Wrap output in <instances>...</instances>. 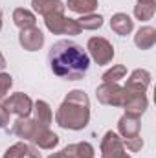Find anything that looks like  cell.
<instances>
[{
  "label": "cell",
  "instance_id": "3",
  "mask_svg": "<svg viewBox=\"0 0 156 158\" xmlns=\"http://www.w3.org/2000/svg\"><path fill=\"white\" fill-rule=\"evenodd\" d=\"M44 24L55 35H79L81 33V28H79L77 20L76 19H66L64 11L48 13L44 17Z\"/></svg>",
  "mask_w": 156,
  "mask_h": 158
},
{
  "label": "cell",
  "instance_id": "6",
  "mask_svg": "<svg viewBox=\"0 0 156 158\" xmlns=\"http://www.w3.org/2000/svg\"><path fill=\"white\" fill-rule=\"evenodd\" d=\"M97 101L103 105H110V107H121L123 105V96H125V88L119 86L117 83H103L97 86L96 90Z\"/></svg>",
  "mask_w": 156,
  "mask_h": 158
},
{
  "label": "cell",
  "instance_id": "2",
  "mask_svg": "<svg viewBox=\"0 0 156 158\" xmlns=\"http://www.w3.org/2000/svg\"><path fill=\"white\" fill-rule=\"evenodd\" d=\"M90 121V99L84 90H72L55 112V123L66 131H81Z\"/></svg>",
  "mask_w": 156,
  "mask_h": 158
},
{
  "label": "cell",
  "instance_id": "23",
  "mask_svg": "<svg viewBox=\"0 0 156 158\" xmlns=\"http://www.w3.org/2000/svg\"><path fill=\"white\" fill-rule=\"evenodd\" d=\"M26 149H28V143L18 142V143L11 145V147L4 153V158H22L24 156V153H26Z\"/></svg>",
  "mask_w": 156,
  "mask_h": 158
},
{
  "label": "cell",
  "instance_id": "13",
  "mask_svg": "<svg viewBox=\"0 0 156 158\" xmlns=\"http://www.w3.org/2000/svg\"><path fill=\"white\" fill-rule=\"evenodd\" d=\"M151 85V74L143 68H138L130 74V77L127 79L125 88L127 90H134V92H145Z\"/></svg>",
  "mask_w": 156,
  "mask_h": 158
},
{
  "label": "cell",
  "instance_id": "12",
  "mask_svg": "<svg viewBox=\"0 0 156 158\" xmlns=\"http://www.w3.org/2000/svg\"><path fill=\"white\" fill-rule=\"evenodd\" d=\"M110 30L119 35V37H127V35H130L132 33V30H134V20L127 15V13H116V15H112V19H110Z\"/></svg>",
  "mask_w": 156,
  "mask_h": 158
},
{
  "label": "cell",
  "instance_id": "10",
  "mask_svg": "<svg viewBox=\"0 0 156 158\" xmlns=\"http://www.w3.org/2000/svg\"><path fill=\"white\" fill-rule=\"evenodd\" d=\"M140 127H142L140 116H136V114L125 112V114L119 118V121H117V132L123 136V140H125V138L138 136V134H140Z\"/></svg>",
  "mask_w": 156,
  "mask_h": 158
},
{
  "label": "cell",
  "instance_id": "9",
  "mask_svg": "<svg viewBox=\"0 0 156 158\" xmlns=\"http://www.w3.org/2000/svg\"><path fill=\"white\" fill-rule=\"evenodd\" d=\"M18 42H20V46H22L24 50H28V52H37V50L42 48V44H44V35H42V31H40L37 26L24 28V30H20V33H18Z\"/></svg>",
  "mask_w": 156,
  "mask_h": 158
},
{
  "label": "cell",
  "instance_id": "30",
  "mask_svg": "<svg viewBox=\"0 0 156 158\" xmlns=\"http://www.w3.org/2000/svg\"><path fill=\"white\" fill-rule=\"evenodd\" d=\"M138 4H154V0H138Z\"/></svg>",
  "mask_w": 156,
  "mask_h": 158
},
{
  "label": "cell",
  "instance_id": "8",
  "mask_svg": "<svg viewBox=\"0 0 156 158\" xmlns=\"http://www.w3.org/2000/svg\"><path fill=\"white\" fill-rule=\"evenodd\" d=\"M121 107H125V112H129V114L142 116L147 110V107H149V99H147L145 92H134V90H127L125 88V96H123V105Z\"/></svg>",
  "mask_w": 156,
  "mask_h": 158
},
{
  "label": "cell",
  "instance_id": "18",
  "mask_svg": "<svg viewBox=\"0 0 156 158\" xmlns=\"http://www.w3.org/2000/svg\"><path fill=\"white\" fill-rule=\"evenodd\" d=\"M97 0H66V6L70 11L79 13V15H90L97 9Z\"/></svg>",
  "mask_w": 156,
  "mask_h": 158
},
{
  "label": "cell",
  "instance_id": "20",
  "mask_svg": "<svg viewBox=\"0 0 156 158\" xmlns=\"http://www.w3.org/2000/svg\"><path fill=\"white\" fill-rule=\"evenodd\" d=\"M77 24H79V28H81V31H83V30L94 31V30H99V28L103 26V17H101V15H94V13L83 15L81 19H77Z\"/></svg>",
  "mask_w": 156,
  "mask_h": 158
},
{
  "label": "cell",
  "instance_id": "16",
  "mask_svg": "<svg viewBox=\"0 0 156 158\" xmlns=\"http://www.w3.org/2000/svg\"><path fill=\"white\" fill-rule=\"evenodd\" d=\"M31 7L35 13H39L42 17L53 11H64V6L61 0H31Z\"/></svg>",
  "mask_w": 156,
  "mask_h": 158
},
{
  "label": "cell",
  "instance_id": "5",
  "mask_svg": "<svg viewBox=\"0 0 156 158\" xmlns=\"http://www.w3.org/2000/svg\"><path fill=\"white\" fill-rule=\"evenodd\" d=\"M101 158H132L127 155L123 140L114 131H107L101 138Z\"/></svg>",
  "mask_w": 156,
  "mask_h": 158
},
{
  "label": "cell",
  "instance_id": "27",
  "mask_svg": "<svg viewBox=\"0 0 156 158\" xmlns=\"http://www.w3.org/2000/svg\"><path fill=\"white\" fill-rule=\"evenodd\" d=\"M9 116H11V114H9V112L6 110V107L0 103V129H6V127L9 125Z\"/></svg>",
  "mask_w": 156,
  "mask_h": 158
},
{
  "label": "cell",
  "instance_id": "25",
  "mask_svg": "<svg viewBox=\"0 0 156 158\" xmlns=\"http://www.w3.org/2000/svg\"><path fill=\"white\" fill-rule=\"evenodd\" d=\"M11 86H13V77L6 72H0V101L6 98V94L9 92Z\"/></svg>",
  "mask_w": 156,
  "mask_h": 158
},
{
  "label": "cell",
  "instance_id": "26",
  "mask_svg": "<svg viewBox=\"0 0 156 158\" xmlns=\"http://www.w3.org/2000/svg\"><path fill=\"white\" fill-rule=\"evenodd\" d=\"M48 158H81L77 153V145L76 143H72V145H68V147H64L63 151H59V153H53L51 156Z\"/></svg>",
  "mask_w": 156,
  "mask_h": 158
},
{
  "label": "cell",
  "instance_id": "22",
  "mask_svg": "<svg viewBox=\"0 0 156 158\" xmlns=\"http://www.w3.org/2000/svg\"><path fill=\"white\" fill-rule=\"evenodd\" d=\"M156 4H138L134 6V17L138 20H151L154 17Z\"/></svg>",
  "mask_w": 156,
  "mask_h": 158
},
{
  "label": "cell",
  "instance_id": "29",
  "mask_svg": "<svg viewBox=\"0 0 156 158\" xmlns=\"http://www.w3.org/2000/svg\"><path fill=\"white\" fill-rule=\"evenodd\" d=\"M6 68V59H4V55H2V52H0V72Z\"/></svg>",
  "mask_w": 156,
  "mask_h": 158
},
{
  "label": "cell",
  "instance_id": "7",
  "mask_svg": "<svg viewBox=\"0 0 156 158\" xmlns=\"http://www.w3.org/2000/svg\"><path fill=\"white\" fill-rule=\"evenodd\" d=\"M2 105L6 107V110H7L9 114H15V116H18V118H28L30 112L33 110V101H31V98L26 96V94H22V92L11 94Z\"/></svg>",
  "mask_w": 156,
  "mask_h": 158
},
{
  "label": "cell",
  "instance_id": "31",
  "mask_svg": "<svg viewBox=\"0 0 156 158\" xmlns=\"http://www.w3.org/2000/svg\"><path fill=\"white\" fill-rule=\"evenodd\" d=\"M0 30H2V15H0Z\"/></svg>",
  "mask_w": 156,
  "mask_h": 158
},
{
  "label": "cell",
  "instance_id": "19",
  "mask_svg": "<svg viewBox=\"0 0 156 158\" xmlns=\"http://www.w3.org/2000/svg\"><path fill=\"white\" fill-rule=\"evenodd\" d=\"M13 22H15L17 28L24 30V28L35 26V24H37V19H35V15H33L31 11H28V9H24V7H17V9L13 11Z\"/></svg>",
  "mask_w": 156,
  "mask_h": 158
},
{
  "label": "cell",
  "instance_id": "15",
  "mask_svg": "<svg viewBox=\"0 0 156 158\" xmlns=\"http://www.w3.org/2000/svg\"><path fill=\"white\" fill-rule=\"evenodd\" d=\"M134 44L140 50H151L156 44V30L153 26H143L136 31L134 35Z\"/></svg>",
  "mask_w": 156,
  "mask_h": 158
},
{
  "label": "cell",
  "instance_id": "4",
  "mask_svg": "<svg viewBox=\"0 0 156 158\" xmlns=\"http://www.w3.org/2000/svg\"><path fill=\"white\" fill-rule=\"evenodd\" d=\"M86 50L90 53V57L97 63V64H109L114 59V46L103 37H90Z\"/></svg>",
  "mask_w": 156,
  "mask_h": 158
},
{
  "label": "cell",
  "instance_id": "28",
  "mask_svg": "<svg viewBox=\"0 0 156 158\" xmlns=\"http://www.w3.org/2000/svg\"><path fill=\"white\" fill-rule=\"evenodd\" d=\"M22 158H40V153L33 147V145H28V149H26V153H24Z\"/></svg>",
  "mask_w": 156,
  "mask_h": 158
},
{
  "label": "cell",
  "instance_id": "14",
  "mask_svg": "<svg viewBox=\"0 0 156 158\" xmlns=\"http://www.w3.org/2000/svg\"><path fill=\"white\" fill-rule=\"evenodd\" d=\"M31 142L37 147H40V149H53L59 143V136L55 132H51L48 127H40L39 131H37V134L31 138Z\"/></svg>",
  "mask_w": 156,
  "mask_h": 158
},
{
  "label": "cell",
  "instance_id": "21",
  "mask_svg": "<svg viewBox=\"0 0 156 158\" xmlns=\"http://www.w3.org/2000/svg\"><path fill=\"white\" fill-rule=\"evenodd\" d=\"M127 76V66L125 64H114L110 70H107L103 74V83H117L119 79H123Z\"/></svg>",
  "mask_w": 156,
  "mask_h": 158
},
{
  "label": "cell",
  "instance_id": "24",
  "mask_svg": "<svg viewBox=\"0 0 156 158\" xmlns=\"http://www.w3.org/2000/svg\"><path fill=\"white\" fill-rule=\"evenodd\" d=\"M123 145L130 151V153H138V151H142V147H143V138L138 134V136H132V138H125L123 140Z\"/></svg>",
  "mask_w": 156,
  "mask_h": 158
},
{
  "label": "cell",
  "instance_id": "1",
  "mask_svg": "<svg viewBox=\"0 0 156 158\" xmlns=\"http://www.w3.org/2000/svg\"><path fill=\"white\" fill-rule=\"evenodd\" d=\"M50 70L61 79L79 81L86 76L90 68V55L77 42L68 39L57 40L48 52Z\"/></svg>",
  "mask_w": 156,
  "mask_h": 158
},
{
  "label": "cell",
  "instance_id": "17",
  "mask_svg": "<svg viewBox=\"0 0 156 158\" xmlns=\"http://www.w3.org/2000/svg\"><path fill=\"white\" fill-rule=\"evenodd\" d=\"M33 112H35V121L40 123L42 127H50V123H51V119H53V114H51V109H50V105L46 103V101H35L33 103Z\"/></svg>",
  "mask_w": 156,
  "mask_h": 158
},
{
  "label": "cell",
  "instance_id": "11",
  "mask_svg": "<svg viewBox=\"0 0 156 158\" xmlns=\"http://www.w3.org/2000/svg\"><path fill=\"white\" fill-rule=\"evenodd\" d=\"M40 123H37L35 119H30V118H18L15 123H13V134H17L18 138H22V140H30L31 142V138L37 134V131H39Z\"/></svg>",
  "mask_w": 156,
  "mask_h": 158
}]
</instances>
